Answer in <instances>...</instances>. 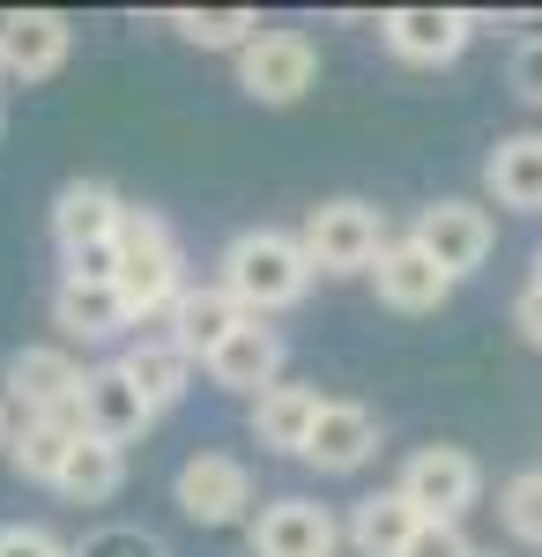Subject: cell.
Masks as SVG:
<instances>
[{
  "mask_svg": "<svg viewBox=\"0 0 542 557\" xmlns=\"http://www.w3.org/2000/svg\"><path fill=\"white\" fill-rule=\"evenodd\" d=\"M215 290L238 305L246 320H275V312L305 305V290H312V260H305V246H297V231L252 223V231H238V238L223 246V260H215Z\"/></svg>",
  "mask_w": 542,
  "mask_h": 557,
  "instance_id": "cell-1",
  "label": "cell"
},
{
  "mask_svg": "<svg viewBox=\"0 0 542 557\" xmlns=\"http://www.w3.org/2000/svg\"><path fill=\"white\" fill-rule=\"evenodd\" d=\"M112 290L126 298L134 327L141 320H164L171 298L186 290V253H178V231H171L157 209H126L120 215V275Z\"/></svg>",
  "mask_w": 542,
  "mask_h": 557,
  "instance_id": "cell-2",
  "label": "cell"
},
{
  "mask_svg": "<svg viewBox=\"0 0 542 557\" xmlns=\"http://www.w3.org/2000/svg\"><path fill=\"white\" fill-rule=\"evenodd\" d=\"M297 246L312 260V275H372V260L386 253V209L365 194H334L320 209H305Z\"/></svg>",
  "mask_w": 542,
  "mask_h": 557,
  "instance_id": "cell-3",
  "label": "cell"
},
{
  "mask_svg": "<svg viewBox=\"0 0 542 557\" xmlns=\"http://www.w3.org/2000/svg\"><path fill=\"white\" fill-rule=\"evenodd\" d=\"M409 246H417L446 283H468L483 260H491V246H498V223H491V209L483 201H468V194H446V201H423L417 223H409Z\"/></svg>",
  "mask_w": 542,
  "mask_h": 557,
  "instance_id": "cell-4",
  "label": "cell"
},
{
  "mask_svg": "<svg viewBox=\"0 0 542 557\" xmlns=\"http://www.w3.org/2000/svg\"><path fill=\"white\" fill-rule=\"evenodd\" d=\"M394 491L409 498L417 520H460V513H476V498H483V461L468 446H417L402 461V475H394Z\"/></svg>",
  "mask_w": 542,
  "mask_h": 557,
  "instance_id": "cell-5",
  "label": "cell"
},
{
  "mask_svg": "<svg viewBox=\"0 0 542 557\" xmlns=\"http://www.w3.org/2000/svg\"><path fill=\"white\" fill-rule=\"evenodd\" d=\"M83 372L89 364L67 343H23V349H8V364H0V394H8L15 417H60V409H75Z\"/></svg>",
  "mask_w": 542,
  "mask_h": 557,
  "instance_id": "cell-6",
  "label": "cell"
},
{
  "mask_svg": "<svg viewBox=\"0 0 542 557\" xmlns=\"http://www.w3.org/2000/svg\"><path fill=\"white\" fill-rule=\"evenodd\" d=\"M171 506L194 528H238L252 520V469L238 454H186L171 475Z\"/></svg>",
  "mask_w": 542,
  "mask_h": 557,
  "instance_id": "cell-7",
  "label": "cell"
},
{
  "mask_svg": "<svg viewBox=\"0 0 542 557\" xmlns=\"http://www.w3.org/2000/svg\"><path fill=\"white\" fill-rule=\"evenodd\" d=\"M476 30H483V15H468V8H386L379 15V45L402 67H454L476 45Z\"/></svg>",
  "mask_w": 542,
  "mask_h": 557,
  "instance_id": "cell-8",
  "label": "cell"
},
{
  "mask_svg": "<svg viewBox=\"0 0 542 557\" xmlns=\"http://www.w3.org/2000/svg\"><path fill=\"white\" fill-rule=\"evenodd\" d=\"M75 52V23L60 8H0V83H52Z\"/></svg>",
  "mask_w": 542,
  "mask_h": 557,
  "instance_id": "cell-9",
  "label": "cell"
},
{
  "mask_svg": "<svg viewBox=\"0 0 542 557\" xmlns=\"http://www.w3.org/2000/svg\"><path fill=\"white\" fill-rule=\"evenodd\" d=\"M312 83H320V45L305 30H260L238 52V89L252 104H297Z\"/></svg>",
  "mask_w": 542,
  "mask_h": 557,
  "instance_id": "cell-10",
  "label": "cell"
},
{
  "mask_svg": "<svg viewBox=\"0 0 542 557\" xmlns=\"http://www.w3.org/2000/svg\"><path fill=\"white\" fill-rule=\"evenodd\" d=\"M246 550L252 557H334L342 550V520L320 498H268L260 513L246 520Z\"/></svg>",
  "mask_w": 542,
  "mask_h": 557,
  "instance_id": "cell-11",
  "label": "cell"
},
{
  "mask_svg": "<svg viewBox=\"0 0 542 557\" xmlns=\"http://www.w3.org/2000/svg\"><path fill=\"white\" fill-rule=\"evenodd\" d=\"M149 424H157V409L134 394V380H126L120 364H89L83 394H75V431L97 438V446H120V454H126Z\"/></svg>",
  "mask_w": 542,
  "mask_h": 557,
  "instance_id": "cell-12",
  "label": "cell"
},
{
  "mask_svg": "<svg viewBox=\"0 0 542 557\" xmlns=\"http://www.w3.org/2000/svg\"><path fill=\"white\" fill-rule=\"evenodd\" d=\"M238 327H246V312L223 298L215 283H186V290L171 298V312H164V343L178 349L186 364H209V357L231 343Z\"/></svg>",
  "mask_w": 542,
  "mask_h": 557,
  "instance_id": "cell-13",
  "label": "cell"
},
{
  "mask_svg": "<svg viewBox=\"0 0 542 557\" xmlns=\"http://www.w3.org/2000/svg\"><path fill=\"white\" fill-rule=\"evenodd\" d=\"M120 186L112 178H67L60 194H52V246L60 253H83V246H104V238H120Z\"/></svg>",
  "mask_w": 542,
  "mask_h": 557,
  "instance_id": "cell-14",
  "label": "cell"
},
{
  "mask_svg": "<svg viewBox=\"0 0 542 557\" xmlns=\"http://www.w3.org/2000/svg\"><path fill=\"white\" fill-rule=\"evenodd\" d=\"M372 454H379V417L365 409V401H328L297 461H305V469H320V475H357Z\"/></svg>",
  "mask_w": 542,
  "mask_h": 557,
  "instance_id": "cell-15",
  "label": "cell"
},
{
  "mask_svg": "<svg viewBox=\"0 0 542 557\" xmlns=\"http://www.w3.org/2000/svg\"><path fill=\"white\" fill-rule=\"evenodd\" d=\"M372 290H379V305L402 312V320H423V312H439V305L454 298V283H446L409 238H386V253L372 260Z\"/></svg>",
  "mask_w": 542,
  "mask_h": 557,
  "instance_id": "cell-16",
  "label": "cell"
},
{
  "mask_svg": "<svg viewBox=\"0 0 542 557\" xmlns=\"http://www.w3.org/2000/svg\"><path fill=\"white\" fill-rule=\"evenodd\" d=\"M283 357H291V349H283V335H275L268 320H246V327L215 349L201 372H209V386H223V394H246V401H252V394H268V386L283 380Z\"/></svg>",
  "mask_w": 542,
  "mask_h": 557,
  "instance_id": "cell-17",
  "label": "cell"
},
{
  "mask_svg": "<svg viewBox=\"0 0 542 557\" xmlns=\"http://www.w3.org/2000/svg\"><path fill=\"white\" fill-rule=\"evenodd\" d=\"M483 194L513 215H542V127L498 134L483 157Z\"/></svg>",
  "mask_w": 542,
  "mask_h": 557,
  "instance_id": "cell-18",
  "label": "cell"
},
{
  "mask_svg": "<svg viewBox=\"0 0 542 557\" xmlns=\"http://www.w3.org/2000/svg\"><path fill=\"white\" fill-rule=\"evenodd\" d=\"M320 409H328V394L305 380H275L268 394H252V438L268 446V454H305V438L320 424Z\"/></svg>",
  "mask_w": 542,
  "mask_h": 557,
  "instance_id": "cell-19",
  "label": "cell"
},
{
  "mask_svg": "<svg viewBox=\"0 0 542 557\" xmlns=\"http://www.w3.org/2000/svg\"><path fill=\"white\" fill-rule=\"evenodd\" d=\"M52 327L67 335V343H120L126 327H134V312L112 283H67L60 275V290H52Z\"/></svg>",
  "mask_w": 542,
  "mask_h": 557,
  "instance_id": "cell-20",
  "label": "cell"
},
{
  "mask_svg": "<svg viewBox=\"0 0 542 557\" xmlns=\"http://www.w3.org/2000/svg\"><path fill=\"white\" fill-rule=\"evenodd\" d=\"M75 409H60V417H15V431H8V469L23 475V483H45L52 491V475H60V461L75 454Z\"/></svg>",
  "mask_w": 542,
  "mask_h": 557,
  "instance_id": "cell-21",
  "label": "cell"
},
{
  "mask_svg": "<svg viewBox=\"0 0 542 557\" xmlns=\"http://www.w3.org/2000/svg\"><path fill=\"white\" fill-rule=\"evenodd\" d=\"M112 364H120L126 380H134V394H141L157 417H164V409H178V401H186V386H194V364H186V357H178L164 335H141V343H126Z\"/></svg>",
  "mask_w": 542,
  "mask_h": 557,
  "instance_id": "cell-22",
  "label": "cell"
},
{
  "mask_svg": "<svg viewBox=\"0 0 542 557\" xmlns=\"http://www.w3.org/2000/svg\"><path fill=\"white\" fill-rule=\"evenodd\" d=\"M409 535H417V513H409L402 491H372V498H357L349 520H342V543L357 557H402Z\"/></svg>",
  "mask_w": 542,
  "mask_h": 557,
  "instance_id": "cell-23",
  "label": "cell"
},
{
  "mask_svg": "<svg viewBox=\"0 0 542 557\" xmlns=\"http://www.w3.org/2000/svg\"><path fill=\"white\" fill-rule=\"evenodd\" d=\"M52 491H60L67 506H112L126 491V454L120 446H97V438H75V454L60 461Z\"/></svg>",
  "mask_w": 542,
  "mask_h": 557,
  "instance_id": "cell-24",
  "label": "cell"
},
{
  "mask_svg": "<svg viewBox=\"0 0 542 557\" xmlns=\"http://www.w3.org/2000/svg\"><path fill=\"white\" fill-rule=\"evenodd\" d=\"M164 23H171L186 45H201V52H231V60H238V52H246V45L268 30L252 8H171Z\"/></svg>",
  "mask_w": 542,
  "mask_h": 557,
  "instance_id": "cell-25",
  "label": "cell"
},
{
  "mask_svg": "<svg viewBox=\"0 0 542 557\" xmlns=\"http://www.w3.org/2000/svg\"><path fill=\"white\" fill-rule=\"evenodd\" d=\"M498 528L520 550H542V469H520L498 483Z\"/></svg>",
  "mask_w": 542,
  "mask_h": 557,
  "instance_id": "cell-26",
  "label": "cell"
},
{
  "mask_svg": "<svg viewBox=\"0 0 542 557\" xmlns=\"http://www.w3.org/2000/svg\"><path fill=\"white\" fill-rule=\"evenodd\" d=\"M75 557H171L164 535H149V528H97L75 543Z\"/></svg>",
  "mask_w": 542,
  "mask_h": 557,
  "instance_id": "cell-27",
  "label": "cell"
},
{
  "mask_svg": "<svg viewBox=\"0 0 542 557\" xmlns=\"http://www.w3.org/2000/svg\"><path fill=\"white\" fill-rule=\"evenodd\" d=\"M402 557H476V543H468L460 520H417V535H409Z\"/></svg>",
  "mask_w": 542,
  "mask_h": 557,
  "instance_id": "cell-28",
  "label": "cell"
},
{
  "mask_svg": "<svg viewBox=\"0 0 542 557\" xmlns=\"http://www.w3.org/2000/svg\"><path fill=\"white\" fill-rule=\"evenodd\" d=\"M0 557H75V543H60L38 520H8L0 528Z\"/></svg>",
  "mask_w": 542,
  "mask_h": 557,
  "instance_id": "cell-29",
  "label": "cell"
},
{
  "mask_svg": "<svg viewBox=\"0 0 542 557\" xmlns=\"http://www.w3.org/2000/svg\"><path fill=\"white\" fill-rule=\"evenodd\" d=\"M505 83H513V97H520L528 112H542V38H520V45H513Z\"/></svg>",
  "mask_w": 542,
  "mask_h": 557,
  "instance_id": "cell-30",
  "label": "cell"
},
{
  "mask_svg": "<svg viewBox=\"0 0 542 557\" xmlns=\"http://www.w3.org/2000/svg\"><path fill=\"white\" fill-rule=\"evenodd\" d=\"M60 275H67V283H112V275H120V238L83 246V253H60Z\"/></svg>",
  "mask_w": 542,
  "mask_h": 557,
  "instance_id": "cell-31",
  "label": "cell"
},
{
  "mask_svg": "<svg viewBox=\"0 0 542 557\" xmlns=\"http://www.w3.org/2000/svg\"><path fill=\"white\" fill-rule=\"evenodd\" d=\"M513 327H520V343H528V349H542V290H535V283L513 298Z\"/></svg>",
  "mask_w": 542,
  "mask_h": 557,
  "instance_id": "cell-32",
  "label": "cell"
},
{
  "mask_svg": "<svg viewBox=\"0 0 542 557\" xmlns=\"http://www.w3.org/2000/svg\"><path fill=\"white\" fill-rule=\"evenodd\" d=\"M8 431H15V409H8V394H0V454H8Z\"/></svg>",
  "mask_w": 542,
  "mask_h": 557,
  "instance_id": "cell-33",
  "label": "cell"
},
{
  "mask_svg": "<svg viewBox=\"0 0 542 557\" xmlns=\"http://www.w3.org/2000/svg\"><path fill=\"white\" fill-rule=\"evenodd\" d=\"M528 283H535V290H542V246H535V275H528Z\"/></svg>",
  "mask_w": 542,
  "mask_h": 557,
  "instance_id": "cell-34",
  "label": "cell"
},
{
  "mask_svg": "<svg viewBox=\"0 0 542 557\" xmlns=\"http://www.w3.org/2000/svg\"><path fill=\"white\" fill-rule=\"evenodd\" d=\"M476 557H498V550H483V543H476Z\"/></svg>",
  "mask_w": 542,
  "mask_h": 557,
  "instance_id": "cell-35",
  "label": "cell"
},
{
  "mask_svg": "<svg viewBox=\"0 0 542 557\" xmlns=\"http://www.w3.org/2000/svg\"><path fill=\"white\" fill-rule=\"evenodd\" d=\"M0 134H8V112H0Z\"/></svg>",
  "mask_w": 542,
  "mask_h": 557,
  "instance_id": "cell-36",
  "label": "cell"
}]
</instances>
